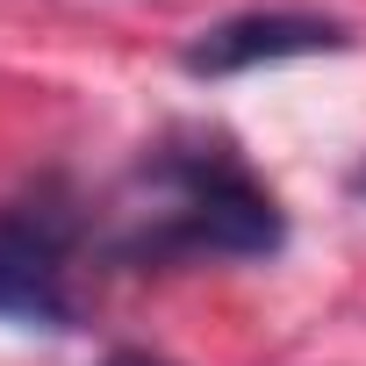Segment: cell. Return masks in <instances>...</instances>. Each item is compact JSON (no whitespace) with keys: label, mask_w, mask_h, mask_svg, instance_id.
<instances>
[{"label":"cell","mask_w":366,"mask_h":366,"mask_svg":"<svg viewBox=\"0 0 366 366\" xmlns=\"http://www.w3.org/2000/svg\"><path fill=\"white\" fill-rule=\"evenodd\" d=\"M137 223L115 237V259H273L287 244V216L273 187L223 144V137H187L158 144L137 172Z\"/></svg>","instance_id":"1"},{"label":"cell","mask_w":366,"mask_h":366,"mask_svg":"<svg viewBox=\"0 0 366 366\" xmlns=\"http://www.w3.org/2000/svg\"><path fill=\"white\" fill-rule=\"evenodd\" d=\"M72 244L79 216L65 202H0V316L29 330H72Z\"/></svg>","instance_id":"2"},{"label":"cell","mask_w":366,"mask_h":366,"mask_svg":"<svg viewBox=\"0 0 366 366\" xmlns=\"http://www.w3.org/2000/svg\"><path fill=\"white\" fill-rule=\"evenodd\" d=\"M345 22L330 15H302V8H252V15H230V22H209L202 36H187L179 51V72L194 79H230V72H259V65H287V58H323V51H345Z\"/></svg>","instance_id":"3"},{"label":"cell","mask_w":366,"mask_h":366,"mask_svg":"<svg viewBox=\"0 0 366 366\" xmlns=\"http://www.w3.org/2000/svg\"><path fill=\"white\" fill-rule=\"evenodd\" d=\"M101 366H165V359H151V352H108Z\"/></svg>","instance_id":"4"},{"label":"cell","mask_w":366,"mask_h":366,"mask_svg":"<svg viewBox=\"0 0 366 366\" xmlns=\"http://www.w3.org/2000/svg\"><path fill=\"white\" fill-rule=\"evenodd\" d=\"M352 194H366V165H359V172H352Z\"/></svg>","instance_id":"5"}]
</instances>
